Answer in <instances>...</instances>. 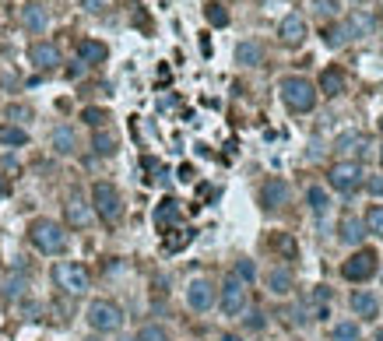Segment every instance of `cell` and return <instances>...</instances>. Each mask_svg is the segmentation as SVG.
Masks as SVG:
<instances>
[{
    "label": "cell",
    "mask_w": 383,
    "mask_h": 341,
    "mask_svg": "<svg viewBox=\"0 0 383 341\" xmlns=\"http://www.w3.org/2000/svg\"><path fill=\"white\" fill-rule=\"evenodd\" d=\"M53 151H56V155H74V151H78V134L67 127V123L53 131Z\"/></svg>",
    "instance_id": "cell-20"
},
{
    "label": "cell",
    "mask_w": 383,
    "mask_h": 341,
    "mask_svg": "<svg viewBox=\"0 0 383 341\" xmlns=\"http://www.w3.org/2000/svg\"><path fill=\"white\" fill-rule=\"evenodd\" d=\"M4 190H8V187H4V183H0V194H4Z\"/></svg>",
    "instance_id": "cell-44"
},
{
    "label": "cell",
    "mask_w": 383,
    "mask_h": 341,
    "mask_svg": "<svg viewBox=\"0 0 383 341\" xmlns=\"http://www.w3.org/2000/svg\"><path fill=\"white\" fill-rule=\"evenodd\" d=\"M88 324H92L99 334H109V331H120L124 324V309L109 302V299H95L92 306H88Z\"/></svg>",
    "instance_id": "cell-5"
},
{
    "label": "cell",
    "mask_w": 383,
    "mask_h": 341,
    "mask_svg": "<svg viewBox=\"0 0 383 341\" xmlns=\"http://www.w3.org/2000/svg\"><path fill=\"white\" fill-rule=\"evenodd\" d=\"M88 341H102V338H88Z\"/></svg>",
    "instance_id": "cell-45"
},
{
    "label": "cell",
    "mask_w": 383,
    "mask_h": 341,
    "mask_svg": "<svg viewBox=\"0 0 383 341\" xmlns=\"http://www.w3.org/2000/svg\"><path fill=\"white\" fill-rule=\"evenodd\" d=\"M253 274H257L253 261H235V271H232V278H240V282L246 285V282H253Z\"/></svg>",
    "instance_id": "cell-33"
},
{
    "label": "cell",
    "mask_w": 383,
    "mask_h": 341,
    "mask_svg": "<svg viewBox=\"0 0 383 341\" xmlns=\"http://www.w3.org/2000/svg\"><path fill=\"white\" fill-rule=\"evenodd\" d=\"M81 71H84V64H81V60H78V64H74V67H67V78H81Z\"/></svg>",
    "instance_id": "cell-42"
},
{
    "label": "cell",
    "mask_w": 383,
    "mask_h": 341,
    "mask_svg": "<svg viewBox=\"0 0 383 341\" xmlns=\"http://www.w3.org/2000/svg\"><path fill=\"white\" fill-rule=\"evenodd\" d=\"M380 159H383V148H380Z\"/></svg>",
    "instance_id": "cell-46"
},
{
    "label": "cell",
    "mask_w": 383,
    "mask_h": 341,
    "mask_svg": "<svg viewBox=\"0 0 383 341\" xmlns=\"http://www.w3.org/2000/svg\"><path fill=\"white\" fill-rule=\"evenodd\" d=\"M222 309H225V317H240L246 309V285L240 278H229L222 285Z\"/></svg>",
    "instance_id": "cell-9"
},
{
    "label": "cell",
    "mask_w": 383,
    "mask_h": 341,
    "mask_svg": "<svg viewBox=\"0 0 383 341\" xmlns=\"http://www.w3.org/2000/svg\"><path fill=\"white\" fill-rule=\"evenodd\" d=\"M92 208L99 211V219L102 222H109V226H116L124 219V197H120V190L113 187V183H95L92 187Z\"/></svg>",
    "instance_id": "cell-3"
},
{
    "label": "cell",
    "mask_w": 383,
    "mask_h": 341,
    "mask_svg": "<svg viewBox=\"0 0 383 341\" xmlns=\"http://www.w3.org/2000/svg\"><path fill=\"white\" fill-rule=\"evenodd\" d=\"M21 25L28 28V32H43V28L49 25V14L43 4H25L21 8Z\"/></svg>",
    "instance_id": "cell-18"
},
{
    "label": "cell",
    "mask_w": 383,
    "mask_h": 341,
    "mask_svg": "<svg viewBox=\"0 0 383 341\" xmlns=\"http://www.w3.org/2000/svg\"><path fill=\"white\" fill-rule=\"evenodd\" d=\"M366 187H369V194L383 197V176H369V179H366Z\"/></svg>",
    "instance_id": "cell-39"
},
{
    "label": "cell",
    "mask_w": 383,
    "mask_h": 341,
    "mask_svg": "<svg viewBox=\"0 0 383 341\" xmlns=\"http://www.w3.org/2000/svg\"><path fill=\"white\" fill-rule=\"evenodd\" d=\"M366 232H373V236H383V204H373L369 211H366Z\"/></svg>",
    "instance_id": "cell-30"
},
{
    "label": "cell",
    "mask_w": 383,
    "mask_h": 341,
    "mask_svg": "<svg viewBox=\"0 0 383 341\" xmlns=\"http://www.w3.org/2000/svg\"><path fill=\"white\" fill-rule=\"evenodd\" d=\"M380 127H383V116H380Z\"/></svg>",
    "instance_id": "cell-47"
},
{
    "label": "cell",
    "mask_w": 383,
    "mask_h": 341,
    "mask_svg": "<svg viewBox=\"0 0 383 341\" xmlns=\"http://www.w3.org/2000/svg\"><path fill=\"white\" fill-rule=\"evenodd\" d=\"M208 21H211L215 28H225V25H229V11H225L222 4H211V8H208Z\"/></svg>",
    "instance_id": "cell-35"
},
{
    "label": "cell",
    "mask_w": 383,
    "mask_h": 341,
    "mask_svg": "<svg viewBox=\"0 0 383 341\" xmlns=\"http://www.w3.org/2000/svg\"><path fill=\"white\" fill-rule=\"evenodd\" d=\"M376 341H383V331H376Z\"/></svg>",
    "instance_id": "cell-43"
},
{
    "label": "cell",
    "mask_w": 383,
    "mask_h": 341,
    "mask_svg": "<svg viewBox=\"0 0 383 341\" xmlns=\"http://www.w3.org/2000/svg\"><path fill=\"white\" fill-rule=\"evenodd\" d=\"M320 88H323V96H341L345 91V74L338 67H327L320 74Z\"/></svg>",
    "instance_id": "cell-23"
},
{
    "label": "cell",
    "mask_w": 383,
    "mask_h": 341,
    "mask_svg": "<svg viewBox=\"0 0 383 341\" xmlns=\"http://www.w3.org/2000/svg\"><path fill=\"white\" fill-rule=\"evenodd\" d=\"M0 144H8V148H21L28 144V134L21 127H0Z\"/></svg>",
    "instance_id": "cell-28"
},
{
    "label": "cell",
    "mask_w": 383,
    "mask_h": 341,
    "mask_svg": "<svg viewBox=\"0 0 383 341\" xmlns=\"http://www.w3.org/2000/svg\"><path fill=\"white\" fill-rule=\"evenodd\" d=\"M334 341H359L362 338V331H359V324H351V320H341V324H334Z\"/></svg>",
    "instance_id": "cell-29"
},
{
    "label": "cell",
    "mask_w": 383,
    "mask_h": 341,
    "mask_svg": "<svg viewBox=\"0 0 383 341\" xmlns=\"http://www.w3.org/2000/svg\"><path fill=\"white\" fill-rule=\"evenodd\" d=\"M246 327H250V331H260V327H264V314H250Z\"/></svg>",
    "instance_id": "cell-40"
},
{
    "label": "cell",
    "mask_w": 383,
    "mask_h": 341,
    "mask_svg": "<svg viewBox=\"0 0 383 341\" xmlns=\"http://www.w3.org/2000/svg\"><path fill=\"white\" fill-rule=\"evenodd\" d=\"M187 302H190V309H197V314H208V309L215 306L211 278H194V282L187 285Z\"/></svg>",
    "instance_id": "cell-7"
},
{
    "label": "cell",
    "mask_w": 383,
    "mask_h": 341,
    "mask_svg": "<svg viewBox=\"0 0 383 341\" xmlns=\"http://www.w3.org/2000/svg\"><path fill=\"white\" fill-rule=\"evenodd\" d=\"M92 148H95V155L109 159V155H116V138H113L109 131H99V134L92 138Z\"/></svg>",
    "instance_id": "cell-26"
},
{
    "label": "cell",
    "mask_w": 383,
    "mask_h": 341,
    "mask_svg": "<svg viewBox=\"0 0 383 341\" xmlns=\"http://www.w3.org/2000/svg\"><path fill=\"white\" fill-rule=\"evenodd\" d=\"M268 289L275 296H288L296 289V278H292V271H285V267H275V271H268Z\"/></svg>",
    "instance_id": "cell-19"
},
{
    "label": "cell",
    "mask_w": 383,
    "mask_h": 341,
    "mask_svg": "<svg viewBox=\"0 0 383 341\" xmlns=\"http://www.w3.org/2000/svg\"><path fill=\"white\" fill-rule=\"evenodd\" d=\"M25 289H28V274L25 271H14L8 282H4V299H21Z\"/></svg>",
    "instance_id": "cell-25"
},
{
    "label": "cell",
    "mask_w": 383,
    "mask_h": 341,
    "mask_svg": "<svg viewBox=\"0 0 383 341\" xmlns=\"http://www.w3.org/2000/svg\"><path fill=\"white\" fill-rule=\"evenodd\" d=\"M64 214H67V222H71L74 229H88V226H92V208H88V201H84V197H78V194H71V197H67Z\"/></svg>",
    "instance_id": "cell-12"
},
{
    "label": "cell",
    "mask_w": 383,
    "mask_h": 341,
    "mask_svg": "<svg viewBox=\"0 0 383 341\" xmlns=\"http://www.w3.org/2000/svg\"><path fill=\"white\" fill-rule=\"evenodd\" d=\"M323 43H327L331 50H341L348 43V32H345V25H331V28H323Z\"/></svg>",
    "instance_id": "cell-31"
},
{
    "label": "cell",
    "mask_w": 383,
    "mask_h": 341,
    "mask_svg": "<svg viewBox=\"0 0 383 341\" xmlns=\"http://www.w3.org/2000/svg\"><path fill=\"white\" fill-rule=\"evenodd\" d=\"M53 282L60 285L67 296H84L88 285H92V274H88V267L78 264V261H64V264L53 267Z\"/></svg>",
    "instance_id": "cell-4"
},
{
    "label": "cell",
    "mask_w": 383,
    "mask_h": 341,
    "mask_svg": "<svg viewBox=\"0 0 383 341\" xmlns=\"http://www.w3.org/2000/svg\"><path fill=\"white\" fill-rule=\"evenodd\" d=\"M362 236H366V226L356 219V214H348V219H341V243H362Z\"/></svg>",
    "instance_id": "cell-24"
},
{
    "label": "cell",
    "mask_w": 383,
    "mask_h": 341,
    "mask_svg": "<svg viewBox=\"0 0 383 341\" xmlns=\"http://www.w3.org/2000/svg\"><path fill=\"white\" fill-rule=\"evenodd\" d=\"M306 18L303 14H285L281 18V25H278V36H281V43L285 46H299L303 39H306Z\"/></svg>",
    "instance_id": "cell-11"
},
{
    "label": "cell",
    "mask_w": 383,
    "mask_h": 341,
    "mask_svg": "<svg viewBox=\"0 0 383 341\" xmlns=\"http://www.w3.org/2000/svg\"><path fill=\"white\" fill-rule=\"evenodd\" d=\"M376 309H380V302H376V296L373 292H351V314H359V317H376Z\"/></svg>",
    "instance_id": "cell-21"
},
{
    "label": "cell",
    "mask_w": 383,
    "mask_h": 341,
    "mask_svg": "<svg viewBox=\"0 0 383 341\" xmlns=\"http://www.w3.org/2000/svg\"><path fill=\"white\" fill-rule=\"evenodd\" d=\"M366 148H369V141H366V134H359V131H348V134H341V138L334 141V151L345 155L341 162H356L351 155H362Z\"/></svg>",
    "instance_id": "cell-13"
},
{
    "label": "cell",
    "mask_w": 383,
    "mask_h": 341,
    "mask_svg": "<svg viewBox=\"0 0 383 341\" xmlns=\"http://www.w3.org/2000/svg\"><path fill=\"white\" fill-rule=\"evenodd\" d=\"M28 60H32L36 67L49 71V67L60 64V50H56L53 43H32V46H28Z\"/></svg>",
    "instance_id": "cell-14"
},
{
    "label": "cell",
    "mask_w": 383,
    "mask_h": 341,
    "mask_svg": "<svg viewBox=\"0 0 383 341\" xmlns=\"http://www.w3.org/2000/svg\"><path fill=\"white\" fill-rule=\"evenodd\" d=\"M316 11H320V18H331L338 11V0H316Z\"/></svg>",
    "instance_id": "cell-37"
},
{
    "label": "cell",
    "mask_w": 383,
    "mask_h": 341,
    "mask_svg": "<svg viewBox=\"0 0 383 341\" xmlns=\"http://www.w3.org/2000/svg\"><path fill=\"white\" fill-rule=\"evenodd\" d=\"M341 274L348 278V282H369V278L376 274V254H369V250H359V254L351 257V261H345Z\"/></svg>",
    "instance_id": "cell-8"
},
{
    "label": "cell",
    "mask_w": 383,
    "mask_h": 341,
    "mask_svg": "<svg viewBox=\"0 0 383 341\" xmlns=\"http://www.w3.org/2000/svg\"><path fill=\"white\" fill-rule=\"evenodd\" d=\"M288 194H292L288 183L278 179V176H271V179L260 187V201H264V208H268V211H281V208L288 204Z\"/></svg>",
    "instance_id": "cell-10"
},
{
    "label": "cell",
    "mask_w": 383,
    "mask_h": 341,
    "mask_svg": "<svg viewBox=\"0 0 383 341\" xmlns=\"http://www.w3.org/2000/svg\"><path fill=\"white\" fill-rule=\"evenodd\" d=\"M137 341H169V331L162 324H144L137 331Z\"/></svg>",
    "instance_id": "cell-32"
},
{
    "label": "cell",
    "mask_w": 383,
    "mask_h": 341,
    "mask_svg": "<svg viewBox=\"0 0 383 341\" xmlns=\"http://www.w3.org/2000/svg\"><path fill=\"white\" fill-rule=\"evenodd\" d=\"M376 28V18L369 14V11H356L348 21H345V32H348V39H362V36H369Z\"/></svg>",
    "instance_id": "cell-15"
},
{
    "label": "cell",
    "mask_w": 383,
    "mask_h": 341,
    "mask_svg": "<svg viewBox=\"0 0 383 341\" xmlns=\"http://www.w3.org/2000/svg\"><path fill=\"white\" fill-rule=\"evenodd\" d=\"M28 239H32V246L39 254H64L67 250V232L53 219H36L28 226Z\"/></svg>",
    "instance_id": "cell-1"
},
{
    "label": "cell",
    "mask_w": 383,
    "mask_h": 341,
    "mask_svg": "<svg viewBox=\"0 0 383 341\" xmlns=\"http://www.w3.org/2000/svg\"><path fill=\"white\" fill-rule=\"evenodd\" d=\"M235 60H240L243 67H257L260 60H264V50H260V43H253V39L240 43V46H235Z\"/></svg>",
    "instance_id": "cell-22"
},
{
    "label": "cell",
    "mask_w": 383,
    "mask_h": 341,
    "mask_svg": "<svg viewBox=\"0 0 383 341\" xmlns=\"http://www.w3.org/2000/svg\"><path fill=\"white\" fill-rule=\"evenodd\" d=\"M176 222H180V201H176V197L159 201V208H155V229H169Z\"/></svg>",
    "instance_id": "cell-17"
},
{
    "label": "cell",
    "mask_w": 383,
    "mask_h": 341,
    "mask_svg": "<svg viewBox=\"0 0 383 341\" xmlns=\"http://www.w3.org/2000/svg\"><path fill=\"white\" fill-rule=\"evenodd\" d=\"M278 91H281V102L292 113H310L316 106V88L306 78H281Z\"/></svg>",
    "instance_id": "cell-2"
},
{
    "label": "cell",
    "mask_w": 383,
    "mask_h": 341,
    "mask_svg": "<svg viewBox=\"0 0 383 341\" xmlns=\"http://www.w3.org/2000/svg\"><path fill=\"white\" fill-rule=\"evenodd\" d=\"M180 179L190 183V179H194V166H180Z\"/></svg>",
    "instance_id": "cell-41"
},
{
    "label": "cell",
    "mask_w": 383,
    "mask_h": 341,
    "mask_svg": "<svg viewBox=\"0 0 383 341\" xmlns=\"http://www.w3.org/2000/svg\"><path fill=\"white\" fill-rule=\"evenodd\" d=\"M106 56H109V50H106V43H99V39H84V43H78V60H81L84 67L102 64Z\"/></svg>",
    "instance_id": "cell-16"
},
{
    "label": "cell",
    "mask_w": 383,
    "mask_h": 341,
    "mask_svg": "<svg viewBox=\"0 0 383 341\" xmlns=\"http://www.w3.org/2000/svg\"><path fill=\"white\" fill-rule=\"evenodd\" d=\"M327 183L338 194H356L362 187V166L359 162H334L327 169Z\"/></svg>",
    "instance_id": "cell-6"
},
{
    "label": "cell",
    "mask_w": 383,
    "mask_h": 341,
    "mask_svg": "<svg viewBox=\"0 0 383 341\" xmlns=\"http://www.w3.org/2000/svg\"><path fill=\"white\" fill-rule=\"evenodd\" d=\"M306 201H310L313 214H327V208H331V197L323 194V187H310L306 190Z\"/></svg>",
    "instance_id": "cell-27"
},
{
    "label": "cell",
    "mask_w": 383,
    "mask_h": 341,
    "mask_svg": "<svg viewBox=\"0 0 383 341\" xmlns=\"http://www.w3.org/2000/svg\"><path fill=\"white\" fill-rule=\"evenodd\" d=\"M81 120H84V123H92V127H102V123L109 120V113H106V109H95V106H92V109H84V113H81Z\"/></svg>",
    "instance_id": "cell-36"
},
{
    "label": "cell",
    "mask_w": 383,
    "mask_h": 341,
    "mask_svg": "<svg viewBox=\"0 0 383 341\" xmlns=\"http://www.w3.org/2000/svg\"><path fill=\"white\" fill-rule=\"evenodd\" d=\"M190 239H194V232H190V229H183L180 236H169V239H165V250H169V254H176V250H183V246H187Z\"/></svg>",
    "instance_id": "cell-34"
},
{
    "label": "cell",
    "mask_w": 383,
    "mask_h": 341,
    "mask_svg": "<svg viewBox=\"0 0 383 341\" xmlns=\"http://www.w3.org/2000/svg\"><path fill=\"white\" fill-rule=\"evenodd\" d=\"M81 8H84V11H92V14H99V11L109 8V0H81Z\"/></svg>",
    "instance_id": "cell-38"
},
{
    "label": "cell",
    "mask_w": 383,
    "mask_h": 341,
    "mask_svg": "<svg viewBox=\"0 0 383 341\" xmlns=\"http://www.w3.org/2000/svg\"><path fill=\"white\" fill-rule=\"evenodd\" d=\"M134 341H137V338H134Z\"/></svg>",
    "instance_id": "cell-48"
}]
</instances>
